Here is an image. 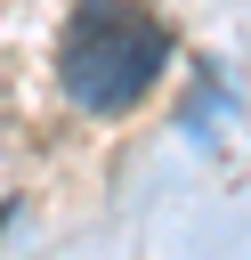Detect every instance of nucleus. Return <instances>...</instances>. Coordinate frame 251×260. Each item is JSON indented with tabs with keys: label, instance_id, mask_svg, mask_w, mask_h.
Segmentation results:
<instances>
[{
	"label": "nucleus",
	"instance_id": "f257e3e1",
	"mask_svg": "<svg viewBox=\"0 0 251 260\" xmlns=\"http://www.w3.org/2000/svg\"><path fill=\"white\" fill-rule=\"evenodd\" d=\"M170 65V32L138 0H73L57 41V81L81 114H130Z\"/></svg>",
	"mask_w": 251,
	"mask_h": 260
}]
</instances>
